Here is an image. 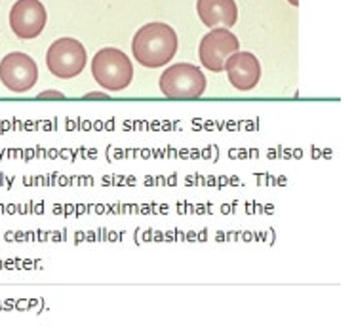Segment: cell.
Returning a JSON list of instances; mask_svg holds the SVG:
<instances>
[{
    "mask_svg": "<svg viewBox=\"0 0 354 329\" xmlns=\"http://www.w3.org/2000/svg\"><path fill=\"white\" fill-rule=\"evenodd\" d=\"M196 12L202 24L209 29L216 27L231 29L239 19V8L234 0H198Z\"/></svg>",
    "mask_w": 354,
    "mask_h": 329,
    "instance_id": "cell-9",
    "label": "cell"
},
{
    "mask_svg": "<svg viewBox=\"0 0 354 329\" xmlns=\"http://www.w3.org/2000/svg\"><path fill=\"white\" fill-rule=\"evenodd\" d=\"M177 35L166 24H149L141 27L131 40V54L139 65L158 69L177 54Z\"/></svg>",
    "mask_w": 354,
    "mask_h": 329,
    "instance_id": "cell-1",
    "label": "cell"
},
{
    "mask_svg": "<svg viewBox=\"0 0 354 329\" xmlns=\"http://www.w3.org/2000/svg\"><path fill=\"white\" fill-rule=\"evenodd\" d=\"M86 63H88V54L78 40L59 39L48 48L46 65L54 77L63 80L78 77L84 70Z\"/></svg>",
    "mask_w": 354,
    "mask_h": 329,
    "instance_id": "cell-4",
    "label": "cell"
},
{
    "mask_svg": "<svg viewBox=\"0 0 354 329\" xmlns=\"http://www.w3.org/2000/svg\"><path fill=\"white\" fill-rule=\"evenodd\" d=\"M65 95L59 92H44L42 95H39V100H63Z\"/></svg>",
    "mask_w": 354,
    "mask_h": 329,
    "instance_id": "cell-10",
    "label": "cell"
},
{
    "mask_svg": "<svg viewBox=\"0 0 354 329\" xmlns=\"http://www.w3.org/2000/svg\"><path fill=\"white\" fill-rule=\"evenodd\" d=\"M46 8L39 0H17L10 12V27L17 39H37L46 27Z\"/></svg>",
    "mask_w": 354,
    "mask_h": 329,
    "instance_id": "cell-7",
    "label": "cell"
},
{
    "mask_svg": "<svg viewBox=\"0 0 354 329\" xmlns=\"http://www.w3.org/2000/svg\"><path fill=\"white\" fill-rule=\"evenodd\" d=\"M227 78L231 82L232 88H236L239 92H250L255 86L259 84L261 78V65L259 59L250 52H234V54L225 62Z\"/></svg>",
    "mask_w": 354,
    "mask_h": 329,
    "instance_id": "cell-8",
    "label": "cell"
},
{
    "mask_svg": "<svg viewBox=\"0 0 354 329\" xmlns=\"http://www.w3.org/2000/svg\"><path fill=\"white\" fill-rule=\"evenodd\" d=\"M0 80L14 93H25L39 80V67L32 57L21 52L8 54L0 62Z\"/></svg>",
    "mask_w": 354,
    "mask_h": 329,
    "instance_id": "cell-6",
    "label": "cell"
},
{
    "mask_svg": "<svg viewBox=\"0 0 354 329\" xmlns=\"http://www.w3.org/2000/svg\"><path fill=\"white\" fill-rule=\"evenodd\" d=\"M160 92L168 100H198L206 92V77L196 65L177 63L162 73Z\"/></svg>",
    "mask_w": 354,
    "mask_h": 329,
    "instance_id": "cell-3",
    "label": "cell"
},
{
    "mask_svg": "<svg viewBox=\"0 0 354 329\" xmlns=\"http://www.w3.org/2000/svg\"><path fill=\"white\" fill-rule=\"evenodd\" d=\"M92 75L109 92H122L131 84L133 65L122 50L103 48L92 59Z\"/></svg>",
    "mask_w": 354,
    "mask_h": 329,
    "instance_id": "cell-2",
    "label": "cell"
},
{
    "mask_svg": "<svg viewBox=\"0 0 354 329\" xmlns=\"http://www.w3.org/2000/svg\"><path fill=\"white\" fill-rule=\"evenodd\" d=\"M239 50V39L229 29L216 27L202 39L198 55H201V63L206 69L212 73H221L225 69V62Z\"/></svg>",
    "mask_w": 354,
    "mask_h": 329,
    "instance_id": "cell-5",
    "label": "cell"
},
{
    "mask_svg": "<svg viewBox=\"0 0 354 329\" xmlns=\"http://www.w3.org/2000/svg\"><path fill=\"white\" fill-rule=\"evenodd\" d=\"M288 2H290L292 6H299V0H288Z\"/></svg>",
    "mask_w": 354,
    "mask_h": 329,
    "instance_id": "cell-12",
    "label": "cell"
},
{
    "mask_svg": "<svg viewBox=\"0 0 354 329\" xmlns=\"http://www.w3.org/2000/svg\"><path fill=\"white\" fill-rule=\"evenodd\" d=\"M86 100H109V95H100V93H90V95H86Z\"/></svg>",
    "mask_w": 354,
    "mask_h": 329,
    "instance_id": "cell-11",
    "label": "cell"
}]
</instances>
